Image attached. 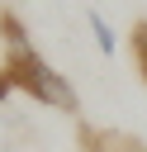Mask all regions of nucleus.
<instances>
[{"label":"nucleus","instance_id":"obj_1","mask_svg":"<svg viewBox=\"0 0 147 152\" xmlns=\"http://www.w3.org/2000/svg\"><path fill=\"white\" fill-rule=\"evenodd\" d=\"M9 71H14V81H19V90H28L38 104H52V109H66V114H76V90H71V81L62 76V71H52L38 52H28V57H19V62H5Z\"/></svg>","mask_w":147,"mask_h":152},{"label":"nucleus","instance_id":"obj_2","mask_svg":"<svg viewBox=\"0 0 147 152\" xmlns=\"http://www.w3.org/2000/svg\"><path fill=\"white\" fill-rule=\"evenodd\" d=\"M85 24H90V33H95V48H100L104 57H114V52H119V33H114V24H109L100 10H85Z\"/></svg>","mask_w":147,"mask_h":152},{"label":"nucleus","instance_id":"obj_3","mask_svg":"<svg viewBox=\"0 0 147 152\" xmlns=\"http://www.w3.org/2000/svg\"><path fill=\"white\" fill-rule=\"evenodd\" d=\"M85 147L90 152H147L142 142H133V138H123V133H85Z\"/></svg>","mask_w":147,"mask_h":152},{"label":"nucleus","instance_id":"obj_4","mask_svg":"<svg viewBox=\"0 0 147 152\" xmlns=\"http://www.w3.org/2000/svg\"><path fill=\"white\" fill-rule=\"evenodd\" d=\"M133 52H138V66H142V81H147V19L133 28Z\"/></svg>","mask_w":147,"mask_h":152}]
</instances>
